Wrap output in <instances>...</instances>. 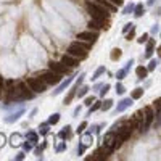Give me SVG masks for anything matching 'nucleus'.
Here are the masks:
<instances>
[{"instance_id": "f257e3e1", "label": "nucleus", "mask_w": 161, "mask_h": 161, "mask_svg": "<svg viewBox=\"0 0 161 161\" xmlns=\"http://www.w3.org/2000/svg\"><path fill=\"white\" fill-rule=\"evenodd\" d=\"M86 7H87L89 15L92 16V20H95L97 23H100L107 29V27H108V20H110V13H108L107 8H103L97 2H90V0L86 2Z\"/></svg>"}, {"instance_id": "f03ea898", "label": "nucleus", "mask_w": 161, "mask_h": 161, "mask_svg": "<svg viewBox=\"0 0 161 161\" xmlns=\"http://www.w3.org/2000/svg\"><path fill=\"white\" fill-rule=\"evenodd\" d=\"M13 87L7 89L8 90V102L10 100H24V98H32V92H29V87H27L26 82H18L16 86L12 84Z\"/></svg>"}, {"instance_id": "7ed1b4c3", "label": "nucleus", "mask_w": 161, "mask_h": 161, "mask_svg": "<svg viewBox=\"0 0 161 161\" xmlns=\"http://www.w3.org/2000/svg\"><path fill=\"white\" fill-rule=\"evenodd\" d=\"M68 52L69 55H73V56H76V58H79V60H84V58H87V55H89V50H86L82 47V44L78 40V42H73V44H69V47H68Z\"/></svg>"}, {"instance_id": "20e7f679", "label": "nucleus", "mask_w": 161, "mask_h": 161, "mask_svg": "<svg viewBox=\"0 0 161 161\" xmlns=\"http://www.w3.org/2000/svg\"><path fill=\"white\" fill-rule=\"evenodd\" d=\"M26 84H27V87H29V90H32L36 93H42L47 90V84L44 82L42 78H27Z\"/></svg>"}, {"instance_id": "39448f33", "label": "nucleus", "mask_w": 161, "mask_h": 161, "mask_svg": "<svg viewBox=\"0 0 161 161\" xmlns=\"http://www.w3.org/2000/svg\"><path fill=\"white\" fill-rule=\"evenodd\" d=\"M40 78L44 79V82L47 84V86H56V84H60L61 82V74H58V73H55V71H47V73H44Z\"/></svg>"}, {"instance_id": "423d86ee", "label": "nucleus", "mask_w": 161, "mask_h": 161, "mask_svg": "<svg viewBox=\"0 0 161 161\" xmlns=\"http://www.w3.org/2000/svg\"><path fill=\"white\" fill-rule=\"evenodd\" d=\"M97 37H98L97 31H92V29H89V31H82V32H79L78 36H76V39H78V40H82V42L93 44V42L97 40Z\"/></svg>"}, {"instance_id": "0eeeda50", "label": "nucleus", "mask_w": 161, "mask_h": 161, "mask_svg": "<svg viewBox=\"0 0 161 161\" xmlns=\"http://www.w3.org/2000/svg\"><path fill=\"white\" fill-rule=\"evenodd\" d=\"M50 66V69L55 71V73H58V74H69L71 68H68V66H64L63 63H56V61H50L49 63Z\"/></svg>"}, {"instance_id": "6e6552de", "label": "nucleus", "mask_w": 161, "mask_h": 161, "mask_svg": "<svg viewBox=\"0 0 161 161\" xmlns=\"http://www.w3.org/2000/svg\"><path fill=\"white\" fill-rule=\"evenodd\" d=\"M79 58H76V56H73V55H69V53H66L63 58H61V63L64 64V66H68V68H76V66H79Z\"/></svg>"}, {"instance_id": "1a4fd4ad", "label": "nucleus", "mask_w": 161, "mask_h": 161, "mask_svg": "<svg viewBox=\"0 0 161 161\" xmlns=\"http://www.w3.org/2000/svg\"><path fill=\"white\" fill-rule=\"evenodd\" d=\"M144 111H145V127H144V130H145V129L151 124V121H153V116H155V115H153V110H151L150 107H145Z\"/></svg>"}, {"instance_id": "9d476101", "label": "nucleus", "mask_w": 161, "mask_h": 161, "mask_svg": "<svg viewBox=\"0 0 161 161\" xmlns=\"http://www.w3.org/2000/svg\"><path fill=\"white\" fill-rule=\"evenodd\" d=\"M95 2H97V3H100L103 8H107L108 12H116V10H118V7H115L113 3H110L108 0H95Z\"/></svg>"}, {"instance_id": "9b49d317", "label": "nucleus", "mask_w": 161, "mask_h": 161, "mask_svg": "<svg viewBox=\"0 0 161 161\" xmlns=\"http://www.w3.org/2000/svg\"><path fill=\"white\" fill-rule=\"evenodd\" d=\"M87 26H89V29H93V31H98V29H103V26H102L100 23H97L95 20H92V21H90V23H89Z\"/></svg>"}, {"instance_id": "f8f14e48", "label": "nucleus", "mask_w": 161, "mask_h": 161, "mask_svg": "<svg viewBox=\"0 0 161 161\" xmlns=\"http://www.w3.org/2000/svg\"><path fill=\"white\" fill-rule=\"evenodd\" d=\"M147 74H148L147 68H144V66H139V68H137V76H139L140 79H144V78H147Z\"/></svg>"}, {"instance_id": "ddd939ff", "label": "nucleus", "mask_w": 161, "mask_h": 161, "mask_svg": "<svg viewBox=\"0 0 161 161\" xmlns=\"http://www.w3.org/2000/svg\"><path fill=\"white\" fill-rule=\"evenodd\" d=\"M121 53H122V52H121L119 49H115V50H113V53H111V60H113V61L119 60V58H121Z\"/></svg>"}, {"instance_id": "4468645a", "label": "nucleus", "mask_w": 161, "mask_h": 161, "mask_svg": "<svg viewBox=\"0 0 161 161\" xmlns=\"http://www.w3.org/2000/svg\"><path fill=\"white\" fill-rule=\"evenodd\" d=\"M111 107H113V100H105V102H103V105H100V108L105 110V111H108Z\"/></svg>"}, {"instance_id": "2eb2a0df", "label": "nucleus", "mask_w": 161, "mask_h": 161, "mask_svg": "<svg viewBox=\"0 0 161 161\" xmlns=\"http://www.w3.org/2000/svg\"><path fill=\"white\" fill-rule=\"evenodd\" d=\"M142 93H144V89H135L134 92L130 93V97H132V98H140Z\"/></svg>"}, {"instance_id": "dca6fc26", "label": "nucleus", "mask_w": 161, "mask_h": 161, "mask_svg": "<svg viewBox=\"0 0 161 161\" xmlns=\"http://www.w3.org/2000/svg\"><path fill=\"white\" fill-rule=\"evenodd\" d=\"M5 81L2 79V76H0V98H2L3 95H5Z\"/></svg>"}, {"instance_id": "f3484780", "label": "nucleus", "mask_w": 161, "mask_h": 161, "mask_svg": "<svg viewBox=\"0 0 161 161\" xmlns=\"http://www.w3.org/2000/svg\"><path fill=\"white\" fill-rule=\"evenodd\" d=\"M74 90H76V89H73V90L69 92V95L64 98V103H66V105H69V103H71V100L74 98V95H76V92H74Z\"/></svg>"}, {"instance_id": "a211bd4d", "label": "nucleus", "mask_w": 161, "mask_h": 161, "mask_svg": "<svg viewBox=\"0 0 161 161\" xmlns=\"http://www.w3.org/2000/svg\"><path fill=\"white\" fill-rule=\"evenodd\" d=\"M108 2L113 3L115 7H122V5H124V2H122V0H108Z\"/></svg>"}, {"instance_id": "6ab92c4d", "label": "nucleus", "mask_w": 161, "mask_h": 161, "mask_svg": "<svg viewBox=\"0 0 161 161\" xmlns=\"http://www.w3.org/2000/svg\"><path fill=\"white\" fill-rule=\"evenodd\" d=\"M58 121H60V115H53V116L50 118V121H49V122H50V124H56Z\"/></svg>"}, {"instance_id": "aec40b11", "label": "nucleus", "mask_w": 161, "mask_h": 161, "mask_svg": "<svg viewBox=\"0 0 161 161\" xmlns=\"http://www.w3.org/2000/svg\"><path fill=\"white\" fill-rule=\"evenodd\" d=\"M93 102H95V98H93V97H87V98H86V105H87V107H90Z\"/></svg>"}, {"instance_id": "412c9836", "label": "nucleus", "mask_w": 161, "mask_h": 161, "mask_svg": "<svg viewBox=\"0 0 161 161\" xmlns=\"http://www.w3.org/2000/svg\"><path fill=\"white\" fill-rule=\"evenodd\" d=\"M142 12H144V8H142V5H139L135 10V16H142Z\"/></svg>"}, {"instance_id": "4be33fe9", "label": "nucleus", "mask_w": 161, "mask_h": 161, "mask_svg": "<svg viewBox=\"0 0 161 161\" xmlns=\"http://www.w3.org/2000/svg\"><path fill=\"white\" fill-rule=\"evenodd\" d=\"M87 90H89L87 87H84L82 90H79V93H78V95H79V97H84V95H86V93H87Z\"/></svg>"}, {"instance_id": "5701e85b", "label": "nucleus", "mask_w": 161, "mask_h": 161, "mask_svg": "<svg viewBox=\"0 0 161 161\" xmlns=\"http://www.w3.org/2000/svg\"><path fill=\"white\" fill-rule=\"evenodd\" d=\"M86 126H87V122H82V124L79 126V129H78V132H82L84 129H86Z\"/></svg>"}, {"instance_id": "b1692460", "label": "nucleus", "mask_w": 161, "mask_h": 161, "mask_svg": "<svg viewBox=\"0 0 161 161\" xmlns=\"http://www.w3.org/2000/svg\"><path fill=\"white\" fill-rule=\"evenodd\" d=\"M98 108H100V102H97L95 105L92 107V110H90V111H95V110H98Z\"/></svg>"}, {"instance_id": "393cba45", "label": "nucleus", "mask_w": 161, "mask_h": 161, "mask_svg": "<svg viewBox=\"0 0 161 161\" xmlns=\"http://www.w3.org/2000/svg\"><path fill=\"white\" fill-rule=\"evenodd\" d=\"M155 108H156V111L159 110V98H156V100H155Z\"/></svg>"}, {"instance_id": "a878e982", "label": "nucleus", "mask_w": 161, "mask_h": 161, "mask_svg": "<svg viewBox=\"0 0 161 161\" xmlns=\"http://www.w3.org/2000/svg\"><path fill=\"white\" fill-rule=\"evenodd\" d=\"M145 40H147V34H144V36H142L140 39H139V42H145Z\"/></svg>"}, {"instance_id": "bb28decb", "label": "nucleus", "mask_w": 161, "mask_h": 161, "mask_svg": "<svg viewBox=\"0 0 161 161\" xmlns=\"http://www.w3.org/2000/svg\"><path fill=\"white\" fill-rule=\"evenodd\" d=\"M155 66H156V61H151V63H150V69H153Z\"/></svg>"}, {"instance_id": "cd10ccee", "label": "nucleus", "mask_w": 161, "mask_h": 161, "mask_svg": "<svg viewBox=\"0 0 161 161\" xmlns=\"http://www.w3.org/2000/svg\"><path fill=\"white\" fill-rule=\"evenodd\" d=\"M132 36H134V29L130 31V34H127V40H130V37H132Z\"/></svg>"}, {"instance_id": "c85d7f7f", "label": "nucleus", "mask_w": 161, "mask_h": 161, "mask_svg": "<svg viewBox=\"0 0 161 161\" xmlns=\"http://www.w3.org/2000/svg\"><path fill=\"white\" fill-rule=\"evenodd\" d=\"M108 89H110V86H105V87H103V90H102V93H105V92H108Z\"/></svg>"}]
</instances>
